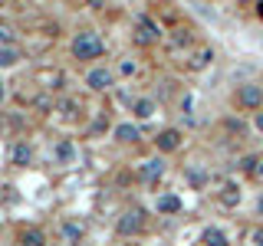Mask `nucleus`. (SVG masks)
Returning <instances> with one entry per match:
<instances>
[{"label":"nucleus","mask_w":263,"mask_h":246,"mask_svg":"<svg viewBox=\"0 0 263 246\" xmlns=\"http://www.w3.org/2000/svg\"><path fill=\"white\" fill-rule=\"evenodd\" d=\"M69 53H72L76 63H96V59L105 56V39L99 36L96 30H79V33H72V39H69Z\"/></svg>","instance_id":"f257e3e1"},{"label":"nucleus","mask_w":263,"mask_h":246,"mask_svg":"<svg viewBox=\"0 0 263 246\" xmlns=\"http://www.w3.org/2000/svg\"><path fill=\"white\" fill-rule=\"evenodd\" d=\"M230 102H234L237 112H257L263 109V86L260 82H243V86L234 89V95H230Z\"/></svg>","instance_id":"f03ea898"},{"label":"nucleus","mask_w":263,"mask_h":246,"mask_svg":"<svg viewBox=\"0 0 263 246\" xmlns=\"http://www.w3.org/2000/svg\"><path fill=\"white\" fill-rule=\"evenodd\" d=\"M145 227H148L145 207H125L122 217L115 220V233L119 236H138V233H145Z\"/></svg>","instance_id":"7ed1b4c3"},{"label":"nucleus","mask_w":263,"mask_h":246,"mask_svg":"<svg viewBox=\"0 0 263 246\" xmlns=\"http://www.w3.org/2000/svg\"><path fill=\"white\" fill-rule=\"evenodd\" d=\"M86 89L89 92H109V89H115V72L109 69V66H99V63H92L86 69Z\"/></svg>","instance_id":"20e7f679"},{"label":"nucleus","mask_w":263,"mask_h":246,"mask_svg":"<svg viewBox=\"0 0 263 246\" xmlns=\"http://www.w3.org/2000/svg\"><path fill=\"white\" fill-rule=\"evenodd\" d=\"M240 203H243V187L237 184V180H224V184L217 187V207L237 210Z\"/></svg>","instance_id":"39448f33"},{"label":"nucleus","mask_w":263,"mask_h":246,"mask_svg":"<svg viewBox=\"0 0 263 246\" xmlns=\"http://www.w3.org/2000/svg\"><path fill=\"white\" fill-rule=\"evenodd\" d=\"M181 145H184V131L181 128H161L155 135V151L158 154H175Z\"/></svg>","instance_id":"423d86ee"},{"label":"nucleus","mask_w":263,"mask_h":246,"mask_svg":"<svg viewBox=\"0 0 263 246\" xmlns=\"http://www.w3.org/2000/svg\"><path fill=\"white\" fill-rule=\"evenodd\" d=\"M135 30H142L145 36H152V39H155V43L168 36V30H164V23H161V20H158V16H155L152 10H142V13L135 16Z\"/></svg>","instance_id":"0eeeda50"},{"label":"nucleus","mask_w":263,"mask_h":246,"mask_svg":"<svg viewBox=\"0 0 263 246\" xmlns=\"http://www.w3.org/2000/svg\"><path fill=\"white\" fill-rule=\"evenodd\" d=\"M168 46L171 49H187V53H191V49L197 46V30L194 27H171L168 30Z\"/></svg>","instance_id":"6e6552de"},{"label":"nucleus","mask_w":263,"mask_h":246,"mask_svg":"<svg viewBox=\"0 0 263 246\" xmlns=\"http://www.w3.org/2000/svg\"><path fill=\"white\" fill-rule=\"evenodd\" d=\"M214 46L208 43H197L191 53H187V72H204V69H211V63H214Z\"/></svg>","instance_id":"1a4fd4ad"},{"label":"nucleus","mask_w":263,"mask_h":246,"mask_svg":"<svg viewBox=\"0 0 263 246\" xmlns=\"http://www.w3.org/2000/svg\"><path fill=\"white\" fill-rule=\"evenodd\" d=\"M128 112H132V118H135V121H148V118L158 115V98L135 95V98H132V105H128Z\"/></svg>","instance_id":"9d476101"},{"label":"nucleus","mask_w":263,"mask_h":246,"mask_svg":"<svg viewBox=\"0 0 263 246\" xmlns=\"http://www.w3.org/2000/svg\"><path fill=\"white\" fill-rule=\"evenodd\" d=\"M112 138L119 145H138L142 141V121H119V125H112Z\"/></svg>","instance_id":"9b49d317"},{"label":"nucleus","mask_w":263,"mask_h":246,"mask_svg":"<svg viewBox=\"0 0 263 246\" xmlns=\"http://www.w3.org/2000/svg\"><path fill=\"white\" fill-rule=\"evenodd\" d=\"M164 174V158H148V161H138L135 164V177L142 184H155Z\"/></svg>","instance_id":"f8f14e48"},{"label":"nucleus","mask_w":263,"mask_h":246,"mask_svg":"<svg viewBox=\"0 0 263 246\" xmlns=\"http://www.w3.org/2000/svg\"><path fill=\"white\" fill-rule=\"evenodd\" d=\"M53 112L60 115L63 121H79L82 118V105H79V98H72V95H63L60 102L53 105Z\"/></svg>","instance_id":"ddd939ff"},{"label":"nucleus","mask_w":263,"mask_h":246,"mask_svg":"<svg viewBox=\"0 0 263 246\" xmlns=\"http://www.w3.org/2000/svg\"><path fill=\"white\" fill-rule=\"evenodd\" d=\"M33 82H36L40 89H46V92H56V89H63L66 76H63L60 69H40L36 76H33Z\"/></svg>","instance_id":"4468645a"},{"label":"nucleus","mask_w":263,"mask_h":246,"mask_svg":"<svg viewBox=\"0 0 263 246\" xmlns=\"http://www.w3.org/2000/svg\"><path fill=\"white\" fill-rule=\"evenodd\" d=\"M23 46H16V43H0V69H13V66H20L23 63Z\"/></svg>","instance_id":"2eb2a0df"},{"label":"nucleus","mask_w":263,"mask_h":246,"mask_svg":"<svg viewBox=\"0 0 263 246\" xmlns=\"http://www.w3.org/2000/svg\"><path fill=\"white\" fill-rule=\"evenodd\" d=\"M60 240L63 243H82L86 240V223H79V220H63L60 223Z\"/></svg>","instance_id":"dca6fc26"},{"label":"nucleus","mask_w":263,"mask_h":246,"mask_svg":"<svg viewBox=\"0 0 263 246\" xmlns=\"http://www.w3.org/2000/svg\"><path fill=\"white\" fill-rule=\"evenodd\" d=\"M10 164H13V168H30V164H33V145L13 141L10 145Z\"/></svg>","instance_id":"f3484780"},{"label":"nucleus","mask_w":263,"mask_h":246,"mask_svg":"<svg viewBox=\"0 0 263 246\" xmlns=\"http://www.w3.org/2000/svg\"><path fill=\"white\" fill-rule=\"evenodd\" d=\"M76 158H79L76 141H72V138H60V141H56V161H60L63 168H69V164H76Z\"/></svg>","instance_id":"a211bd4d"},{"label":"nucleus","mask_w":263,"mask_h":246,"mask_svg":"<svg viewBox=\"0 0 263 246\" xmlns=\"http://www.w3.org/2000/svg\"><path fill=\"white\" fill-rule=\"evenodd\" d=\"M181 207H184V203H181V197L178 194H161L158 200H155V210L161 213V217H175V213H181Z\"/></svg>","instance_id":"6ab92c4d"},{"label":"nucleus","mask_w":263,"mask_h":246,"mask_svg":"<svg viewBox=\"0 0 263 246\" xmlns=\"http://www.w3.org/2000/svg\"><path fill=\"white\" fill-rule=\"evenodd\" d=\"M197 243H204V246H227L230 236H227L220 227H204L201 236H197Z\"/></svg>","instance_id":"aec40b11"},{"label":"nucleus","mask_w":263,"mask_h":246,"mask_svg":"<svg viewBox=\"0 0 263 246\" xmlns=\"http://www.w3.org/2000/svg\"><path fill=\"white\" fill-rule=\"evenodd\" d=\"M16 243H23V246H46V233L40 227H23L20 233H16Z\"/></svg>","instance_id":"412c9836"},{"label":"nucleus","mask_w":263,"mask_h":246,"mask_svg":"<svg viewBox=\"0 0 263 246\" xmlns=\"http://www.w3.org/2000/svg\"><path fill=\"white\" fill-rule=\"evenodd\" d=\"M138 72H142V63H138L135 56H122V59L115 63V76H122V79H135Z\"/></svg>","instance_id":"4be33fe9"},{"label":"nucleus","mask_w":263,"mask_h":246,"mask_svg":"<svg viewBox=\"0 0 263 246\" xmlns=\"http://www.w3.org/2000/svg\"><path fill=\"white\" fill-rule=\"evenodd\" d=\"M184 177H187V184H191L194 191H204V187H208V171H204L201 164H187Z\"/></svg>","instance_id":"5701e85b"},{"label":"nucleus","mask_w":263,"mask_h":246,"mask_svg":"<svg viewBox=\"0 0 263 246\" xmlns=\"http://www.w3.org/2000/svg\"><path fill=\"white\" fill-rule=\"evenodd\" d=\"M158 16H161V23H164L168 30L181 23V13L175 10V4H168V0H158Z\"/></svg>","instance_id":"b1692460"},{"label":"nucleus","mask_w":263,"mask_h":246,"mask_svg":"<svg viewBox=\"0 0 263 246\" xmlns=\"http://www.w3.org/2000/svg\"><path fill=\"white\" fill-rule=\"evenodd\" d=\"M257 164H260V154H253V151H250V154H243V158L237 161V171H240L243 177H250V174H253V168H257Z\"/></svg>","instance_id":"393cba45"},{"label":"nucleus","mask_w":263,"mask_h":246,"mask_svg":"<svg viewBox=\"0 0 263 246\" xmlns=\"http://www.w3.org/2000/svg\"><path fill=\"white\" fill-rule=\"evenodd\" d=\"M0 43H13V27L0 20Z\"/></svg>","instance_id":"a878e982"},{"label":"nucleus","mask_w":263,"mask_h":246,"mask_svg":"<svg viewBox=\"0 0 263 246\" xmlns=\"http://www.w3.org/2000/svg\"><path fill=\"white\" fill-rule=\"evenodd\" d=\"M250 243L253 246H263V227H253L250 230Z\"/></svg>","instance_id":"bb28decb"},{"label":"nucleus","mask_w":263,"mask_h":246,"mask_svg":"<svg viewBox=\"0 0 263 246\" xmlns=\"http://www.w3.org/2000/svg\"><path fill=\"white\" fill-rule=\"evenodd\" d=\"M86 7H89V10H105L109 0H86Z\"/></svg>","instance_id":"cd10ccee"},{"label":"nucleus","mask_w":263,"mask_h":246,"mask_svg":"<svg viewBox=\"0 0 263 246\" xmlns=\"http://www.w3.org/2000/svg\"><path fill=\"white\" fill-rule=\"evenodd\" d=\"M253 128H257L260 135H263V109H257V112H253Z\"/></svg>","instance_id":"c85d7f7f"},{"label":"nucleus","mask_w":263,"mask_h":246,"mask_svg":"<svg viewBox=\"0 0 263 246\" xmlns=\"http://www.w3.org/2000/svg\"><path fill=\"white\" fill-rule=\"evenodd\" d=\"M253 180H260V184H263V158H260V164H257V168H253V174H250Z\"/></svg>","instance_id":"c756f323"},{"label":"nucleus","mask_w":263,"mask_h":246,"mask_svg":"<svg viewBox=\"0 0 263 246\" xmlns=\"http://www.w3.org/2000/svg\"><path fill=\"white\" fill-rule=\"evenodd\" d=\"M4 98H7V82L0 79V105H4Z\"/></svg>","instance_id":"7c9ffc66"},{"label":"nucleus","mask_w":263,"mask_h":246,"mask_svg":"<svg viewBox=\"0 0 263 246\" xmlns=\"http://www.w3.org/2000/svg\"><path fill=\"white\" fill-rule=\"evenodd\" d=\"M253 7H257V16L263 20V0H257V4H253Z\"/></svg>","instance_id":"2f4dec72"},{"label":"nucleus","mask_w":263,"mask_h":246,"mask_svg":"<svg viewBox=\"0 0 263 246\" xmlns=\"http://www.w3.org/2000/svg\"><path fill=\"white\" fill-rule=\"evenodd\" d=\"M0 131H4V118H0Z\"/></svg>","instance_id":"473e14b6"},{"label":"nucleus","mask_w":263,"mask_h":246,"mask_svg":"<svg viewBox=\"0 0 263 246\" xmlns=\"http://www.w3.org/2000/svg\"><path fill=\"white\" fill-rule=\"evenodd\" d=\"M240 4H250V0H240Z\"/></svg>","instance_id":"72a5a7b5"}]
</instances>
